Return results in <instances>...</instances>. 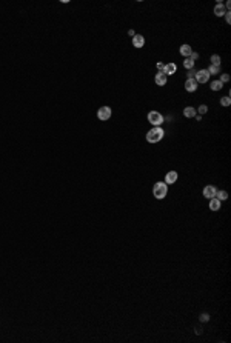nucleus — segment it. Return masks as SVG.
Instances as JSON below:
<instances>
[{"label": "nucleus", "instance_id": "1", "mask_svg": "<svg viewBox=\"0 0 231 343\" xmlns=\"http://www.w3.org/2000/svg\"><path fill=\"white\" fill-rule=\"evenodd\" d=\"M163 136H165L163 129L160 126H154L153 129H150V131L146 132V140H148L150 143H157V142H160V140L163 139Z\"/></svg>", "mask_w": 231, "mask_h": 343}, {"label": "nucleus", "instance_id": "2", "mask_svg": "<svg viewBox=\"0 0 231 343\" xmlns=\"http://www.w3.org/2000/svg\"><path fill=\"white\" fill-rule=\"evenodd\" d=\"M166 192H168V186H166L165 182H157V183L154 185V188H153V194H154V197L157 200L165 199Z\"/></svg>", "mask_w": 231, "mask_h": 343}, {"label": "nucleus", "instance_id": "3", "mask_svg": "<svg viewBox=\"0 0 231 343\" xmlns=\"http://www.w3.org/2000/svg\"><path fill=\"white\" fill-rule=\"evenodd\" d=\"M163 115L160 114L159 111H150L148 112V122L153 125V126H160L163 123Z\"/></svg>", "mask_w": 231, "mask_h": 343}, {"label": "nucleus", "instance_id": "4", "mask_svg": "<svg viewBox=\"0 0 231 343\" xmlns=\"http://www.w3.org/2000/svg\"><path fill=\"white\" fill-rule=\"evenodd\" d=\"M111 114H113V111H111L109 106H102V108H99V111H97L99 120H108V119L111 117Z\"/></svg>", "mask_w": 231, "mask_h": 343}, {"label": "nucleus", "instance_id": "5", "mask_svg": "<svg viewBox=\"0 0 231 343\" xmlns=\"http://www.w3.org/2000/svg\"><path fill=\"white\" fill-rule=\"evenodd\" d=\"M208 79H210V74H208V71H207V69H200V71L196 72L194 80L197 82V83H207V82H208Z\"/></svg>", "mask_w": 231, "mask_h": 343}, {"label": "nucleus", "instance_id": "6", "mask_svg": "<svg viewBox=\"0 0 231 343\" xmlns=\"http://www.w3.org/2000/svg\"><path fill=\"white\" fill-rule=\"evenodd\" d=\"M216 188H214L213 185H207L205 188H203V197H207V199H213L214 196H216Z\"/></svg>", "mask_w": 231, "mask_h": 343}, {"label": "nucleus", "instance_id": "7", "mask_svg": "<svg viewBox=\"0 0 231 343\" xmlns=\"http://www.w3.org/2000/svg\"><path fill=\"white\" fill-rule=\"evenodd\" d=\"M143 45H145V37L142 34H136L133 37V46L134 48H143Z\"/></svg>", "mask_w": 231, "mask_h": 343}, {"label": "nucleus", "instance_id": "8", "mask_svg": "<svg viewBox=\"0 0 231 343\" xmlns=\"http://www.w3.org/2000/svg\"><path fill=\"white\" fill-rule=\"evenodd\" d=\"M185 90L188 91V92L197 91V82H196L194 79H186V82H185Z\"/></svg>", "mask_w": 231, "mask_h": 343}, {"label": "nucleus", "instance_id": "9", "mask_svg": "<svg viewBox=\"0 0 231 343\" xmlns=\"http://www.w3.org/2000/svg\"><path fill=\"white\" fill-rule=\"evenodd\" d=\"M176 71H177L176 63H166V65H165V68H163V74H165L166 77H168V75H173Z\"/></svg>", "mask_w": 231, "mask_h": 343}, {"label": "nucleus", "instance_id": "10", "mask_svg": "<svg viewBox=\"0 0 231 343\" xmlns=\"http://www.w3.org/2000/svg\"><path fill=\"white\" fill-rule=\"evenodd\" d=\"M176 180H177V172H176V171L166 172V176H165V183H166V185H173Z\"/></svg>", "mask_w": 231, "mask_h": 343}, {"label": "nucleus", "instance_id": "11", "mask_svg": "<svg viewBox=\"0 0 231 343\" xmlns=\"http://www.w3.org/2000/svg\"><path fill=\"white\" fill-rule=\"evenodd\" d=\"M154 82H156V85H157V86H163V85H166V75H165L163 72H157V74H156Z\"/></svg>", "mask_w": 231, "mask_h": 343}, {"label": "nucleus", "instance_id": "12", "mask_svg": "<svg viewBox=\"0 0 231 343\" xmlns=\"http://www.w3.org/2000/svg\"><path fill=\"white\" fill-rule=\"evenodd\" d=\"M214 14H216L217 17H222V16H225V14H227V8H225L222 3H217V5H216V8H214Z\"/></svg>", "mask_w": 231, "mask_h": 343}, {"label": "nucleus", "instance_id": "13", "mask_svg": "<svg viewBox=\"0 0 231 343\" xmlns=\"http://www.w3.org/2000/svg\"><path fill=\"white\" fill-rule=\"evenodd\" d=\"M179 51H180V54L183 55V57H190V54L193 53V49H191V46H190V45H182Z\"/></svg>", "mask_w": 231, "mask_h": 343}, {"label": "nucleus", "instance_id": "14", "mask_svg": "<svg viewBox=\"0 0 231 343\" xmlns=\"http://www.w3.org/2000/svg\"><path fill=\"white\" fill-rule=\"evenodd\" d=\"M210 209H211V211H219V209H220V202L216 199V197L210 199Z\"/></svg>", "mask_w": 231, "mask_h": 343}, {"label": "nucleus", "instance_id": "15", "mask_svg": "<svg viewBox=\"0 0 231 343\" xmlns=\"http://www.w3.org/2000/svg\"><path fill=\"white\" fill-rule=\"evenodd\" d=\"M196 114H197V111H196L193 106H186V108L183 109V115H185V117H188V119L194 117Z\"/></svg>", "mask_w": 231, "mask_h": 343}, {"label": "nucleus", "instance_id": "16", "mask_svg": "<svg viewBox=\"0 0 231 343\" xmlns=\"http://www.w3.org/2000/svg\"><path fill=\"white\" fill-rule=\"evenodd\" d=\"M214 197L219 200V202H225V200L228 199V192H227V191H216V196H214Z\"/></svg>", "mask_w": 231, "mask_h": 343}, {"label": "nucleus", "instance_id": "17", "mask_svg": "<svg viewBox=\"0 0 231 343\" xmlns=\"http://www.w3.org/2000/svg\"><path fill=\"white\" fill-rule=\"evenodd\" d=\"M223 88V83L220 82V80H214V82H211V90L213 91H219V90H222Z\"/></svg>", "mask_w": 231, "mask_h": 343}, {"label": "nucleus", "instance_id": "18", "mask_svg": "<svg viewBox=\"0 0 231 343\" xmlns=\"http://www.w3.org/2000/svg\"><path fill=\"white\" fill-rule=\"evenodd\" d=\"M183 66H185L186 69H193V68H194V62H193L190 57H185V60H183Z\"/></svg>", "mask_w": 231, "mask_h": 343}, {"label": "nucleus", "instance_id": "19", "mask_svg": "<svg viewBox=\"0 0 231 343\" xmlns=\"http://www.w3.org/2000/svg\"><path fill=\"white\" fill-rule=\"evenodd\" d=\"M210 75H214V74H219L220 72V66H216V65H210V68L207 69Z\"/></svg>", "mask_w": 231, "mask_h": 343}, {"label": "nucleus", "instance_id": "20", "mask_svg": "<svg viewBox=\"0 0 231 343\" xmlns=\"http://www.w3.org/2000/svg\"><path fill=\"white\" fill-rule=\"evenodd\" d=\"M211 65L220 66V55H217V54H213V55H211Z\"/></svg>", "mask_w": 231, "mask_h": 343}, {"label": "nucleus", "instance_id": "21", "mask_svg": "<svg viewBox=\"0 0 231 343\" xmlns=\"http://www.w3.org/2000/svg\"><path fill=\"white\" fill-rule=\"evenodd\" d=\"M220 105H222V106H230V105H231L230 95H227V97H222V99H220Z\"/></svg>", "mask_w": 231, "mask_h": 343}, {"label": "nucleus", "instance_id": "22", "mask_svg": "<svg viewBox=\"0 0 231 343\" xmlns=\"http://www.w3.org/2000/svg\"><path fill=\"white\" fill-rule=\"evenodd\" d=\"M194 77H196V71H194V69H188L186 79H194Z\"/></svg>", "mask_w": 231, "mask_h": 343}, {"label": "nucleus", "instance_id": "23", "mask_svg": "<svg viewBox=\"0 0 231 343\" xmlns=\"http://www.w3.org/2000/svg\"><path fill=\"white\" fill-rule=\"evenodd\" d=\"M228 80H230V75H228V74H222L220 82H222V83H225V82H228Z\"/></svg>", "mask_w": 231, "mask_h": 343}, {"label": "nucleus", "instance_id": "24", "mask_svg": "<svg viewBox=\"0 0 231 343\" xmlns=\"http://www.w3.org/2000/svg\"><path fill=\"white\" fill-rule=\"evenodd\" d=\"M207 111H208L207 105H200V106H199V112H200V114H205Z\"/></svg>", "mask_w": 231, "mask_h": 343}, {"label": "nucleus", "instance_id": "25", "mask_svg": "<svg viewBox=\"0 0 231 343\" xmlns=\"http://www.w3.org/2000/svg\"><path fill=\"white\" fill-rule=\"evenodd\" d=\"M156 68L159 69V72H163V68H165V63H162V62H159V63L156 65Z\"/></svg>", "mask_w": 231, "mask_h": 343}, {"label": "nucleus", "instance_id": "26", "mask_svg": "<svg viewBox=\"0 0 231 343\" xmlns=\"http://www.w3.org/2000/svg\"><path fill=\"white\" fill-rule=\"evenodd\" d=\"M190 59H191V60H193V62H194V60H197V59H199V54H197V53H194V51H193V53H191V54H190Z\"/></svg>", "mask_w": 231, "mask_h": 343}, {"label": "nucleus", "instance_id": "27", "mask_svg": "<svg viewBox=\"0 0 231 343\" xmlns=\"http://www.w3.org/2000/svg\"><path fill=\"white\" fill-rule=\"evenodd\" d=\"M208 319H210V315H208V314H202V315H200V320H202V322H207Z\"/></svg>", "mask_w": 231, "mask_h": 343}, {"label": "nucleus", "instance_id": "28", "mask_svg": "<svg viewBox=\"0 0 231 343\" xmlns=\"http://www.w3.org/2000/svg\"><path fill=\"white\" fill-rule=\"evenodd\" d=\"M225 18H227V23H230V22H231V14H230V11H227V14H225Z\"/></svg>", "mask_w": 231, "mask_h": 343}, {"label": "nucleus", "instance_id": "29", "mask_svg": "<svg viewBox=\"0 0 231 343\" xmlns=\"http://www.w3.org/2000/svg\"><path fill=\"white\" fill-rule=\"evenodd\" d=\"M128 34H129V36H133V37L136 36V33H134V31H133V29H129V33H128Z\"/></svg>", "mask_w": 231, "mask_h": 343}]
</instances>
